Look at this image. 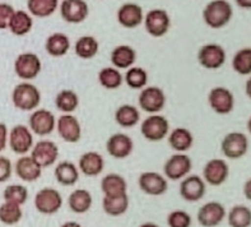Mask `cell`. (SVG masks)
I'll return each instance as SVG.
<instances>
[{
    "label": "cell",
    "mask_w": 251,
    "mask_h": 227,
    "mask_svg": "<svg viewBox=\"0 0 251 227\" xmlns=\"http://www.w3.org/2000/svg\"><path fill=\"white\" fill-rule=\"evenodd\" d=\"M233 16V8L227 0H212L203 10V21L208 27L220 29L227 26Z\"/></svg>",
    "instance_id": "1"
},
{
    "label": "cell",
    "mask_w": 251,
    "mask_h": 227,
    "mask_svg": "<svg viewBox=\"0 0 251 227\" xmlns=\"http://www.w3.org/2000/svg\"><path fill=\"white\" fill-rule=\"evenodd\" d=\"M41 92L33 83H18L12 92V102L21 111H33L41 103Z\"/></svg>",
    "instance_id": "2"
},
{
    "label": "cell",
    "mask_w": 251,
    "mask_h": 227,
    "mask_svg": "<svg viewBox=\"0 0 251 227\" xmlns=\"http://www.w3.org/2000/svg\"><path fill=\"white\" fill-rule=\"evenodd\" d=\"M140 133L147 141L161 142L169 135L170 123L166 116L161 114H152L142 122Z\"/></svg>",
    "instance_id": "3"
},
{
    "label": "cell",
    "mask_w": 251,
    "mask_h": 227,
    "mask_svg": "<svg viewBox=\"0 0 251 227\" xmlns=\"http://www.w3.org/2000/svg\"><path fill=\"white\" fill-rule=\"evenodd\" d=\"M33 203L37 212L45 216H52L60 211L63 207V197L59 190L46 186L36 193Z\"/></svg>",
    "instance_id": "4"
},
{
    "label": "cell",
    "mask_w": 251,
    "mask_h": 227,
    "mask_svg": "<svg viewBox=\"0 0 251 227\" xmlns=\"http://www.w3.org/2000/svg\"><path fill=\"white\" fill-rule=\"evenodd\" d=\"M166 93L161 87L147 86L143 90H140L138 103L140 109L147 114H159L166 106Z\"/></svg>",
    "instance_id": "5"
},
{
    "label": "cell",
    "mask_w": 251,
    "mask_h": 227,
    "mask_svg": "<svg viewBox=\"0 0 251 227\" xmlns=\"http://www.w3.org/2000/svg\"><path fill=\"white\" fill-rule=\"evenodd\" d=\"M33 144H35L33 133L28 128V125L17 124L9 130L8 146L10 147L13 153L25 156L31 152Z\"/></svg>",
    "instance_id": "6"
},
{
    "label": "cell",
    "mask_w": 251,
    "mask_h": 227,
    "mask_svg": "<svg viewBox=\"0 0 251 227\" xmlns=\"http://www.w3.org/2000/svg\"><path fill=\"white\" fill-rule=\"evenodd\" d=\"M41 59L35 52H22L14 61V73L23 82H29L38 77L41 73Z\"/></svg>",
    "instance_id": "7"
},
{
    "label": "cell",
    "mask_w": 251,
    "mask_h": 227,
    "mask_svg": "<svg viewBox=\"0 0 251 227\" xmlns=\"http://www.w3.org/2000/svg\"><path fill=\"white\" fill-rule=\"evenodd\" d=\"M221 151L229 160L242 158L249 151V138L241 131H231L223 137Z\"/></svg>",
    "instance_id": "8"
},
{
    "label": "cell",
    "mask_w": 251,
    "mask_h": 227,
    "mask_svg": "<svg viewBox=\"0 0 251 227\" xmlns=\"http://www.w3.org/2000/svg\"><path fill=\"white\" fill-rule=\"evenodd\" d=\"M28 128L38 137H48L56 129V118L50 110L36 109L28 118Z\"/></svg>",
    "instance_id": "9"
},
{
    "label": "cell",
    "mask_w": 251,
    "mask_h": 227,
    "mask_svg": "<svg viewBox=\"0 0 251 227\" xmlns=\"http://www.w3.org/2000/svg\"><path fill=\"white\" fill-rule=\"evenodd\" d=\"M208 103L218 115H228L235 109V96L226 87H214L208 93Z\"/></svg>",
    "instance_id": "10"
},
{
    "label": "cell",
    "mask_w": 251,
    "mask_h": 227,
    "mask_svg": "<svg viewBox=\"0 0 251 227\" xmlns=\"http://www.w3.org/2000/svg\"><path fill=\"white\" fill-rule=\"evenodd\" d=\"M193 169V161L190 157L185 153L172 154L167 158L163 165V174L166 179L170 180H182L185 176H188Z\"/></svg>",
    "instance_id": "11"
},
{
    "label": "cell",
    "mask_w": 251,
    "mask_h": 227,
    "mask_svg": "<svg viewBox=\"0 0 251 227\" xmlns=\"http://www.w3.org/2000/svg\"><path fill=\"white\" fill-rule=\"evenodd\" d=\"M227 59L226 51L218 44H207L203 45L198 51V61L205 69L216 71L225 65Z\"/></svg>",
    "instance_id": "12"
},
{
    "label": "cell",
    "mask_w": 251,
    "mask_h": 227,
    "mask_svg": "<svg viewBox=\"0 0 251 227\" xmlns=\"http://www.w3.org/2000/svg\"><path fill=\"white\" fill-rule=\"evenodd\" d=\"M146 31L153 37H162L169 32L171 26V18L165 9H152L144 16Z\"/></svg>",
    "instance_id": "13"
},
{
    "label": "cell",
    "mask_w": 251,
    "mask_h": 227,
    "mask_svg": "<svg viewBox=\"0 0 251 227\" xmlns=\"http://www.w3.org/2000/svg\"><path fill=\"white\" fill-rule=\"evenodd\" d=\"M56 130L59 137L67 143H78L82 139V125L73 114H63L56 119Z\"/></svg>",
    "instance_id": "14"
},
{
    "label": "cell",
    "mask_w": 251,
    "mask_h": 227,
    "mask_svg": "<svg viewBox=\"0 0 251 227\" xmlns=\"http://www.w3.org/2000/svg\"><path fill=\"white\" fill-rule=\"evenodd\" d=\"M29 156L42 169H46V167H50L56 163L57 158H59V147L52 141L42 139V141H38L37 143L33 144Z\"/></svg>",
    "instance_id": "15"
},
{
    "label": "cell",
    "mask_w": 251,
    "mask_h": 227,
    "mask_svg": "<svg viewBox=\"0 0 251 227\" xmlns=\"http://www.w3.org/2000/svg\"><path fill=\"white\" fill-rule=\"evenodd\" d=\"M178 192L184 201L194 203V202H199L201 199H203L207 193V184L201 176L188 175L185 176L182 181L180 182Z\"/></svg>",
    "instance_id": "16"
},
{
    "label": "cell",
    "mask_w": 251,
    "mask_h": 227,
    "mask_svg": "<svg viewBox=\"0 0 251 227\" xmlns=\"http://www.w3.org/2000/svg\"><path fill=\"white\" fill-rule=\"evenodd\" d=\"M226 208L220 202H208L198 211V222L203 227L220 226L226 218Z\"/></svg>",
    "instance_id": "17"
},
{
    "label": "cell",
    "mask_w": 251,
    "mask_h": 227,
    "mask_svg": "<svg viewBox=\"0 0 251 227\" xmlns=\"http://www.w3.org/2000/svg\"><path fill=\"white\" fill-rule=\"evenodd\" d=\"M228 175V163L222 158H212L205 163L203 169V179L208 185L221 186L227 181Z\"/></svg>",
    "instance_id": "18"
},
{
    "label": "cell",
    "mask_w": 251,
    "mask_h": 227,
    "mask_svg": "<svg viewBox=\"0 0 251 227\" xmlns=\"http://www.w3.org/2000/svg\"><path fill=\"white\" fill-rule=\"evenodd\" d=\"M138 185L140 190L147 195L159 197L163 195L169 189V182L165 176L154 171H146L139 175Z\"/></svg>",
    "instance_id": "19"
},
{
    "label": "cell",
    "mask_w": 251,
    "mask_h": 227,
    "mask_svg": "<svg viewBox=\"0 0 251 227\" xmlns=\"http://www.w3.org/2000/svg\"><path fill=\"white\" fill-rule=\"evenodd\" d=\"M60 14L65 22L79 25L87 20L89 7L86 0H63L60 4Z\"/></svg>",
    "instance_id": "20"
},
{
    "label": "cell",
    "mask_w": 251,
    "mask_h": 227,
    "mask_svg": "<svg viewBox=\"0 0 251 227\" xmlns=\"http://www.w3.org/2000/svg\"><path fill=\"white\" fill-rule=\"evenodd\" d=\"M106 151L116 160H124L133 153L134 141L130 135L124 133H115L106 142Z\"/></svg>",
    "instance_id": "21"
},
{
    "label": "cell",
    "mask_w": 251,
    "mask_h": 227,
    "mask_svg": "<svg viewBox=\"0 0 251 227\" xmlns=\"http://www.w3.org/2000/svg\"><path fill=\"white\" fill-rule=\"evenodd\" d=\"M78 169L79 173L87 177H96L101 175L105 170V160L101 153L96 151H88L83 153L78 162Z\"/></svg>",
    "instance_id": "22"
},
{
    "label": "cell",
    "mask_w": 251,
    "mask_h": 227,
    "mask_svg": "<svg viewBox=\"0 0 251 227\" xmlns=\"http://www.w3.org/2000/svg\"><path fill=\"white\" fill-rule=\"evenodd\" d=\"M14 171L22 181H37L42 175V167L31 156H21L14 165Z\"/></svg>",
    "instance_id": "23"
},
{
    "label": "cell",
    "mask_w": 251,
    "mask_h": 227,
    "mask_svg": "<svg viewBox=\"0 0 251 227\" xmlns=\"http://www.w3.org/2000/svg\"><path fill=\"white\" fill-rule=\"evenodd\" d=\"M144 13L140 5L124 3L118 10V22L125 28H135L143 23Z\"/></svg>",
    "instance_id": "24"
},
{
    "label": "cell",
    "mask_w": 251,
    "mask_h": 227,
    "mask_svg": "<svg viewBox=\"0 0 251 227\" xmlns=\"http://www.w3.org/2000/svg\"><path fill=\"white\" fill-rule=\"evenodd\" d=\"M79 169L72 161H61L55 166L54 176L63 186H73L79 180Z\"/></svg>",
    "instance_id": "25"
},
{
    "label": "cell",
    "mask_w": 251,
    "mask_h": 227,
    "mask_svg": "<svg viewBox=\"0 0 251 227\" xmlns=\"http://www.w3.org/2000/svg\"><path fill=\"white\" fill-rule=\"evenodd\" d=\"M169 144L172 150L177 153H185L188 152L193 144H194V135L189 129L178 126L175 128L171 133H169Z\"/></svg>",
    "instance_id": "26"
},
{
    "label": "cell",
    "mask_w": 251,
    "mask_h": 227,
    "mask_svg": "<svg viewBox=\"0 0 251 227\" xmlns=\"http://www.w3.org/2000/svg\"><path fill=\"white\" fill-rule=\"evenodd\" d=\"M93 203L92 194L87 189H75L70 193L68 198V205L70 211L76 214H84L91 209Z\"/></svg>",
    "instance_id": "27"
},
{
    "label": "cell",
    "mask_w": 251,
    "mask_h": 227,
    "mask_svg": "<svg viewBox=\"0 0 251 227\" xmlns=\"http://www.w3.org/2000/svg\"><path fill=\"white\" fill-rule=\"evenodd\" d=\"M101 190L105 197H119L126 194L127 182L119 174H107L101 180Z\"/></svg>",
    "instance_id": "28"
},
{
    "label": "cell",
    "mask_w": 251,
    "mask_h": 227,
    "mask_svg": "<svg viewBox=\"0 0 251 227\" xmlns=\"http://www.w3.org/2000/svg\"><path fill=\"white\" fill-rule=\"evenodd\" d=\"M111 63L116 69H129L137 60V52L131 46L119 45L112 50Z\"/></svg>",
    "instance_id": "29"
},
{
    "label": "cell",
    "mask_w": 251,
    "mask_h": 227,
    "mask_svg": "<svg viewBox=\"0 0 251 227\" xmlns=\"http://www.w3.org/2000/svg\"><path fill=\"white\" fill-rule=\"evenodd\" d=\"M45 50L54 58H60L67 55L70 50V39L65 33L55 32L50 35L45 42Z\"/></svg>",
    "instance_id": "30"
},
{
    "label": "cell",
    "mask_w": 251,
    "mask_h": 227,
    "mask_svg": "<svg viewBox=\"0 0 251 227\" xmlns=\"http://www.w3.org/2000/svg\"><path fill=\"white\" fill-rule=\"evenodd\" d=\"M115 122L121 128H134L140 122V111L134 105L124 103L115 111Z\"/></svg>",
    "instance_id": "31"
},
{
    "label": "cell",
    "mask_w": 251,
    "mask_h": 227,
    "mask_svg": "<svg viewBox=\"0 0 251 227\" xmlns=\"http://www.w3.org/2000/svg\"><path fill=\"white\" fill-rule=\"evenodd\" d=\"M33 27V20L28 12L25 10H14L12 18L9 21L8 29L13 35L16 36H25L31 32Z\"/></svg>",
    "instance_id": "32"
},
{
    "label": "cell",
    "mask_w": 251,
    "mask_h": 227,
    "mask_svg": "<svg viewBox=\"0 0 251 227\" xmlns=\"http://www.w3.org/2000/svg\"><path fill=\"white\" fill-rule=\"evenodd\" d=\"M102 208L107 216L120 217L126 213L127 208H129V197L127 194L119 195V197H103Z\"/></svg>",
    "instance_id": "33"
},
{
    "label": "cell",
    "mask_w": 251,
    "mask_h": 227,
    "mask_svg": "<svg viewBox=\"0 0 251 227\" xmlns=\"http://www.w3.org/2000/svg\"><path fill=\"white\" fill-rule=\"evenodd\" d=\"M100 44L93 36H82L75 41L74 45V52L78 58L88 60L95 58L99 52Z\"/></svg>",
    "instance_id": "34"
},
{
    "label": "cell",
    "mask_w": 251,
    "mask_h": 227,
    "mask_svg": "<svg viewBox=\"0 0 251 227\" xmlns=\"http://www.w3.org/2000/svg\"><path fill=\"white\" fill-rule=\"evenodd\" d=\"M55 106L63 114H73L79 106V96L73 90H61L55 97Z\"/></svg>",
    "instance_id": "35"
},
{
    "label": "cell",
    "mask_w": 251,
    "mask_h": 227,
    "mask_svg": "<svg viewBox=\"0 0 251 227\" xmlns=\"http://www.w3.org/2000/svg\"><path fill=\"white\" fill-rule=\"evenodd\" d=\"M99 83L106 90H118L124 83V76L115 67L102 68L99 72Z\"/></svg>",
    "instance_id": "36"
},
{
    "label": "cell",
    "mask_w": 251,
    "mask_h": 227,
    "mask_svg": "<svg viewBox=\"0 0 251 227\" xmlns=\"http://www.w3.org/2000/svg\"><path fill=\"white\" fill-rule=\"evenodd\" d=\"M59 7V0H28L27 8L31 16L37 18H46L55 13Z\"/></svg>",
    "instance_id": "37"
},
{
    "label": "cell",
    "mask_w": 251,
    "mask_h": 227,
    "mask_svg": "<svg viewBox=\"0 0 251 227\" xmlns=\"http://www.w3.org/2000/svg\"><path fill=\"white\" fill-rule=\"evenodd\" d=\"M229 227H250L251 209L246 205H233L227 214Z\"/></svg>",
    "instance_id": "38"
},
{
    "label": "cell",
    "mask_w": 251,
    "mask_h": 227,
    "mask_svg": "<svg viewBox=\"0 0 251 227\" xmlns=\"http://www.w3.org/2000/svg\"><path fill=\"white\" fill-rule=\"evenodd\" d=\"M124 82L131 90H143L148 83V73L142 67H131L126 69Z\"/></svg>",
    "instance_id": "39"
},
{
    "label": "cell",
    "mask_w": 251,
    "mask_h": 227,
    "mask_svg": "<svg viewBox=\"0 0 251 227\" xmlns=\"http://www.w3.org/2000/svg\"><path fill=\"white\" fill-rule=\"evenodd\" d=\"M22 217V205L14 204L10 202H4L3 204H0V222L1 224L6 226H13L18 224Z\"/></svg>",
    "instance_id": "40"
},
{
    "label": "cell",
    "mask_w": 251,
    "mask_h": 227,
    "mask_svg": "<svg viewBox=\"0 0 251 227\" xmlns=\"http://www.w3.org/2000/svg\"><path fill=\"white\" fill-rule=\"evenodd\" d=\"M232 69L240 76H251V48H244L232 58Z\"/></svg>",
    "instance_id": "41"
},
{
    "label": "cell",
    "mask_w": 251,
    "mask_h": 227,
    "mask_svg": "<svg viewBox=\"0 0 251 227\" xmlns=\"http://www.w3.org/2000/svg\"><path fill=\"white\" fill-rule=\"evenodd\" d=\"M4 202H10L14 204L23 205L28 201V189L21 184L8 185L3 192Z\"/></svg>",
    "instance_id": "42"
},
{
    "label": "cell",
    "mask_w": 251,
    "mask_h": 227,
    "mask_svg": "<svg viewBox=\"0 0 251 227\" xmlns=\"http://www.w3.org/2000/svg\"><path fill=\"white\" fill-rule=\"evenodd\" d=\"M191 224H193L191 216L182 209L170 212L169 216H167L169 227H190Z\"/></svg>",
    "instance_id": "43"
},
{
    "label": "cell",
    "mask_w": 251,
    "mask_h": 227,
    "mask_svg": "<svg viewBox=\"0 0 251 227\" xmlns=\"http://www.w3.org/2000/svg\"><path fill=\"white\" fill-rule=\"evenodd\" d=\"M14 8L8 3H0V29H6L9 26V21L14 13Z\"/></svg>",
    "instance_id": "44"
},
{
    "label": "cell",
    "mask_w": 251,
    "mask_h": 227,
    "mask_svg": "<svg viewBox=\"0 0 251 227\" xmlns=\"http://www.w3.org/2000/svg\"><path fill=\"white\" fill-rule=\"evenodd\" d=\"M13 173L12 161L5 156L0 154V182H5L10 179Z\"/></svg>",
    "instance_id": "45"
},
{
    "label": "cell",
    "mask_w": 251,
    "mask_h": 227,
    "mask_svg": "<svg viewBox=\"0 0 251 227\" xmlns=\"http://www.w3.org/2000/svg\"><path fill=\"white\" fill-rule=\"evenodd\" d=\"M8 137H9V129L4 123H0V153L8 146Z\"/></svg>",
    "instance_id": "46"
},
{
    "label": "cell",
    "mask_w": 251,
    "mask_h": 227,
    "mask_svg": "<svg viewBox=\"0 0 251 227\" xmlns=\"http://www.w3.org/2000/svg\"><path fill=\"white\" fill-rule=\"evenodd\" d=\"M244 195L248 201L251 202V177L244 184Z\"/></svg>",
    "instance_id": "47"
},
{
    "label": "cell",
    "mask_w": 251,
    "mask_h": 227,
    "mask_svg": "<svg viewBox=\"0 0 251 227\" xmlns=\"http://www.w3.org/2000/svg\"><path fill=\"white\" fill-rule=\"evenodd\" d=\"M235 1L242 9H251V0H235Z\"/></svg>",
    "instance_id": "48"
},
{
    "label": "cell",
    "mask_w": 251,
    "mask_h": 227,
    "mask_svg": "<svg viewBox=\"0 0 251 227\" xmlns=\"http://www.w3.org/2000/svg\"><path fill=\"white\" fill-rule=\"evenodd\" d=\"M60 227H83L79 222H75V221H68V222H64Z\"/></svg>",
    "instance_id": "49"
},
{
    "label": "cell",
    "mask_w": 251,
    "mask_h": 227,
    "mask_svg": "<svg viewBox=\"0 0 251 227\" xmlns=\"http://www.w3.org/2000/svg\"><path fill=\"white\" fill-rule=\"evenodd\" d=\"M245 93L246 96L251 100V77L246 80V84H245Z\"/></svg>",
    "instance_id": "50"
},
{
    "label": "cell",
    "mask_w": 251,
    "mask_h": 227,
    "mask_svg": "<svg viewBox=\"0 0 251 227\" xmlns=\"http://www.w3.org/2000/svg\"><path fill=\"white\" fill-rule=\"evenodd\" d=\"M139 227H159V226L157 224H154V222H144V224L140 225Z\"/></svg>",
    "instance_id": "51"
},
{
    "label": "cell",
    "mask_w": 251,
    "mask_h": 227,
    "mask_svg": "<svg viewBox=\"0 0 251 227\" xmlns=\"http://www.w3.org/2000/svg\"><path fill=\"white\" fill-rule=\"evenodd\" d=\"M248 130H249V133L251 134V116H250V119L248 120Z\"/></svg>",
    "instance_id": "52"
}]
</instances>
